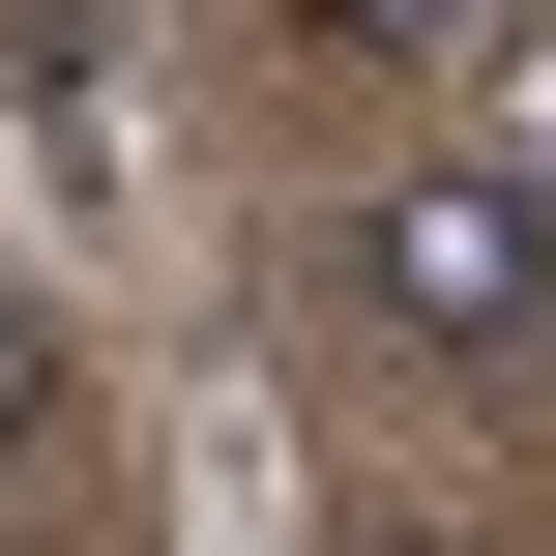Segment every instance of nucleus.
Segmentation results:
<instances>
[{"label":"nucleus","instance_id":"f257e3e1","mask_svg":"<svg viewBox=\"0 0 556 556\" xmlns=\"http://www.w3.org/2000/svg\"><path fill=\"white\" fill-rule=\"evenodd\" d=\"M323 264H352L381 352H469V381H498V352L556 323V147H410V176H352Z\"/></svg>","mask_w":556,"mask_h":556},{"label":"nucleus","instance_id":"f03ea898","mask_svg":"<svg viewBox=\"0 0 556 556\" xmlns=\"http://www.w3.org/2000/svg\"><path fill=\"white\" fill-rule=\"evenodd\" d=\"M59 440H88V323H59V293H29V264H0V498H29V469H59Z\"/></svg>","mask_w":556,"mask_h":556},{"label":"nucleus","instance_id":"7ed1b4c3","mask_svg":"<svg viewBox=\"0 0 556 556\" xmlns=\"http://www.w3.org/2000/svg\"><path fill=\"white\" fill-rule=\"evenodd\" d=\"M264 29H323V59H469L498 0H264Z\"/></svg>","mask_w":556,"mask_h":556}]
</instances>
